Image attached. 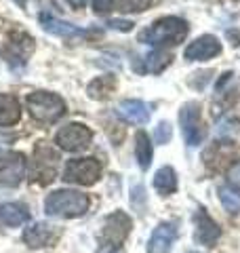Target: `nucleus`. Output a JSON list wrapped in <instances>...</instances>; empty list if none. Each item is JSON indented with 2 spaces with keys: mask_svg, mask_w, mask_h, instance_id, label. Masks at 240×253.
Instances as JSON below:
<instances>
[{
  "mask_svg": "<svg viewBox=\"0 0 240 253\" xmlns=\"http://www.w3.org/2000/svg\"><path fill=\"white\" fill-rule=\"evenodd\" d=\"M91 139H93V133L89 126H84L80 123H72V125L61 126L57 131L55 144L61 150H66V152H82L84 148H89Z\"/></svg>",
  "mask_w": 240,
  "mask_h": 253,
  "instance_id": "nucleus-7",
  "label": "nucleus"
},
{
  "mask_svg": "<svg viewBox=\"0 0 240 253\" xmlns=\"http://www.w3.org/2000/svg\"><path fill=\"white\" fill-rule=\"evenodd\" d=\"M17 139L15 135H6V133H0V158L4 156V152H6V148H9L13 141Z\"/></svg>",
  "mask_w": 240,
  "mask_h": 253,
  "instance_id": "nucleus-29",
  "label": "nucleus"
},
{
  "mask_svg": "<svg viewBox=\"0 0 240 253\" xmlns=\"http://www.w3.org/2000/svg\"><path fill=\"white\" fill-rule=\"evenodd\" d=\"M114 4V0H93V9L95 13H108Z\"/></svg>",
  "mask_w": 240,
  "mask_h": 253,
  "instance_id": "nucleus-28",
  "label": "nucleus"
},
{
  "mask_svg": "<svg viewBox=\"0 0 240 253\" xmlns=\"http://www.w3.org/2000/svg\"><path fill=\"white\" fill-rule=\"evenodd\" d=\"M236 121H232V118H223V121L219 123V126H217V135H221V137H232V135H236Z\"/></svg>",
  "mask_w": 240,
  "mask_h": 253,
  "instance_id": "nucleus-25",
  "label": "nucleus"
},
{
  "mask_svg": "<svg viewBox=\"0 0 240 253\" xmlns=\"http://www.w3.org/2000/svg\"><path fill=\"white\" fill-rule=\"evenodd\" d=\"M57 161L59 156L51 146L38 144L34 148V161H32V179L38 181V184L53 181L55 173H57Z\"/></svg>",
  "mask_w": 240,
  "mask_h": 253,
  "instance_id": "nucleus-6",
  "label": "nucleus"
},
{
  "mask_svg": "<svg viewBox=\"0 0 240 253\" xmlns=\"http://www.w3.org/2000/svg\"><path fill=\"white\" fill-rule=\"evenodd\" d=\"M166 63H169V55L162 53V51H152L150 55L143 57V66L139 68V72H152V74H158Z\"/></svg>",
  "mask_w": 240,
  "mask_h": 253,
  "instance_id": "nucleus-22",
  "label": "nucleus"
},
{
  "mask_svg": "<svg viewBox=\"0 0 240 253\" xmlns=\"http://www.w3.org/2000/svg\"><path fill=\"white\" fill-rule=\"evenodd\" d=\"M89 196L76 190H57L46 196L44 211L51 217H80L89 211Z\"/></svg>",
  "mask_w": 240,
  "mask_h": 253,
  "instance_id": "nucleus-2",
  "label": "nucleus"
},
{
  "mask_svg": "<svg viewBox=\"0 0 240 253\" xmlns=\"http://www.w3.org/2000/svg\"><path fill=\"white\" fill-rule=\"evenodd\" d=\"M110 26H112V28H116V30H131V28H133V23H131V21H112Z\"/></svg>",
  "mask_w": 240,
  "mask_h": 253,
  "instance_id": "nucleus-30",
  "label": "nucleus"
},
{
  "mask_svg": "<svg viewBox=\"0 0 240 253\" xmlns=\"http://www.w3.org/2000/svg\"><path fill=\"white\" fill-rule=\"evenodd\" d=\"M26 177V156L21 152H13L0 158V186L15 188Z\"/></svg>",
  "mask_w": 240,
  "mask_h": 253,
  "instance_id": "nucleus-8",
  "label": "nucleus"
},
{
  "mask_svg": "<svg viewBox=\"0 0 240 253\" xmlns=\"http://www.w3.org/2000/svg\"><path fill=\"white\" fill-rule=\"evenodd\" d=\"M101 175V165L97 158H72L63 169V179L68 184L91 186Z\"/></svg>",
  "mask_w": 240,
  "mask_h": 253,
  "instance_id": "nucleus-5",
  "label": "nucleus"
},
{
  "mask_svg": "<svg viewBox=\"0 0 240 253\" xmlns=\"http://www.w3.org/2000/svg\"><path fill=\"white\" fill-rule=\"evenodd\" d=\"M228 181H230L232 188L240 190V163H236V165H232V167H230V171H228Z\"/></svg>",
  "mask_w": 240,
  "mask_h": 253,
  "instance_id": "nucleus-27",
  "label": "nucleus"
},
{
  "mask_svg": "<svg viewBox=\"0 0 240 253\" xmlns=\"http://www.w3.org/2000/svg\"><path fill=\"white\" fill-rule=\"evenodd\" d=\"M26 106L30 114L40 123H57L66 114V104L59 95L49 91H36L26 97Z\"/></svg>",
  "mask_w": 240,
  "mask_h": 253,
  "instance_id": "nucleus-4",
  "label": "nucleus"
},
{
  "mask_svg": "<svg viewBox=\"0 0 240 253\" xmlns=\"http://www.w3.org/2000/svg\"><path fill=\"white\" fill-rule=\"evenodd\" d=\"M179 125L181 133L188 146H198L202 141V129H200V106L190 101L181 108L179 112Z\"/></svg>",
  "mask_w": 240,
  "mask_h": 253,
  "instance_id": "nucleus-9",
  "label": "nucleus"
},
{
  "mask_svg": "<svg viewBox=\"0 0 240 253\" xmlns=\"http://www.w3.org/2000/svg\"><path fill=\"white\" fill-rule=\"evenodd\" d=\"M21 118V104L13 95H0V126L15 125Z\"/></svg>",
  "mask_w": 240,
  "mask_h": 253,
  "instance_id": "nucleus-18",
  "label": "nucleus"
},
{
  "mask_svg": "<svg viewBox=\"0 0 240 253\" xmlns=\"http://www.w3.org/2000/svg\"><path fill=\"white\" fill-rule=\"evenodd\" d=\"M114 86H116V81H114V76H99V78H95V81L89 84V97L93 99H103V97H108V95L114 91Z\"/></svg>",
  "mask_w": 240,
  "mask_h": 253,
  "instance_id": "nucleus-21",
  "label": "nucleus"
},
{
  "mask_svg": "<svg viewBox=\"0 0 240 253\" xmlns=\"http://www.w3.org/2000/svg\"><path fill=\"white\" fill-rule=\"evenodd\" d=\"M175 239H177V224L175 221H162L150 236L148 253H171Z\"/></svg>",
  "mask_w": 240,
  "mask_h": 253,
  "instance_id": "nucleus-12",
  "label": "nucleus"
},
{
  "mask_svg": "<svg viewBox=\"0 0 240 253\" xmlns=\"http://www.w3.org/2000/svg\"><path fill=\"white\" fill-rule=\"evenodd\" d=\"M131 226H133L131 217L124 211H114L112 215H108L99 232V251L101 253L118 251L126 241V236H129Z\"/></svg>",
  "mask_w": 240,
  "mask_h": 253,
  "instance_id": "nucleus-3",
  "label": "nucleus"
},
{
  "mask_svg": "<svg viewBox=\"0 0 240 253\" xmlns=\"http://www.w3.org/2000/svg\"><path fill=\"white\" fill-rule=\"evenodd\" d=\"M188 34V23L181 17H160L139 34V42L150 46L179 44Z\"/></svg>",
  "mask_w": 240,
  "mask_h": 253,
  "instance_id": "nucleus-1",
  "label": "nucleus"
},
{
  "mask_svg": "<svg viewBox=\"0 0 240 253\" xmlns=\"http://www.w3.org/2000/svg\"><path fill=\"white\" fill-rule=\"evenodd\" d=\"M32 51H34V41L28 34L15 32V34H11L9 42H6L4 53H6V59H9L11 68H19V66H26Z\"/></svg>",
  "mask_w": 240,
  "mask_h": 253,
  "instance_id": "nucleus-10",
  "label": "nucleus"
},
{
  "mask_svg": "<svg viewBox=\"0 0 240 253\" xmlns=\"http://www.w3.org/2000/svg\"><path fill=\"white\" fill-rule=\"evenodd\" d=\"M194 219H196V234H194L196 243L204 245V247H213V245L217 243L219 234H221L219 226L211 219V215L204 209H198Z\"/></svg>",
  "mask_w": 240,
  "mask_h": 253,
  "instance_id": "nucleus-13",
  "label": "nucleus"
},
{
  "mask_svg": "<svg viewBox=\"0 0 240 253\" xmlns=\"http://www.w3.org/2000/svg\"><path fill=\"white\" fill-rule=\"evenodd\" d=\"M150 4V0H116V6L122 13H139L146 11Z\"/></svg>",
  "mask_w": 240,
  "mask_h": 253,
  "instance_id": "nucleus-24",
  "label": "nucleus"
},
{
  "mask_svg": "<svg viewBox=\"0 0 240 253\" xmlns=\"http://www.w3.org/2000/svg\"><path fill=\"white\" fill-rule=\"evenodd\" d=\"M55 228L44 224V221H40V224H32L30 228L23 230V241H26L28 247L32 249H38V247H46V245H51L55 241Z\"/></svg>",
  "mask_w": 240,
  "mask_h": 253,
  "instance_id": "nucleus-15",
  "label": "nucleus"
},
{
  "mask_svg": "<svg viewBox=\"0 0 240 253\" xmlns=\"http://www.w3.org/2000/svg\"><path fill=\"white\" fill-rule=\"evenodd\" d=\"M219 53H221V42L215 36L204 34V36L196 38L194 42H190L186 46L183 57H186L188 61H206V59H211Z\"/></svg>",
  "mask_w": 240,
  "mask_h": 253,
  "instance_id": "nucleus-11",
  "label": "nucleus"
},
{
  "mask_svg": "<svg viewBox=\"0 0 240 253\" xmlns=\"http://www.w3.org/2000/svg\"><path fill=\"white\" fill-rule=\"evenodd\" d=\"M154 188H156L162 196L173 194L175 190H177V175H175V171H173L171 167L158 169L156 175H154Z\"/></svg>",
  "mask_w": 240,
  "mask_h": 253,
  "instance_id": "nucleus-19",
  "label": "nucleus"
},
{
  "mask_svg": "<svg viewBox=\"0 0 240 253\" xmlns=\"http://www.w3.org/2000/svg\"><path fill=\"white\" fill-rule=\"evenodd\" d=\"M116 112L133 125H146L150 118V110L141 99H124L118 104Z\"/></svg>",
  "mask_w": 240,
  "mask_h": 253,
  "instance_id": "nucleus-16",
  "label": "nucleus"
},
{
  "mask_svg": "<svg viewBox=\"0 0 240 253\" xmlns=\"http://www.w3.org/2000/svg\"><path fill=\"white\" fill-rule=\"evenodd\" d=\"M154 139H156V144H166V141L171 139V125L169 123H160L156 126Z\"/></svg>",
  "mask_w": 240,
  "mask_h": 253,
  "instance_id": "nucleus-26",
  "label": "nucleus"
},
{
  "mask_svg": "<svg viewBox=\"0 0 240 253\" xmlns=\"http://www.w3.org/2000/svg\"><path fill=\"white\" fill-rule=\"evenodd\" d=\"M30 219L28 207L21 203H4L0 205V224L4 226H21Z\"/></svg>",
  "mask_w": 240,
  "mask_h": 253,
  "instance_id": "nucleus-17",
  "label": "nucleus"
},
{
  "mask_svg": "<svg viewBox=\"0 0 240 253\" xmlns=\"http://www.w3.org/2000/svg\"><path fill=\"white\" fill-rule=\"evenodd\" d=\"M219 201L223 205V209L230 213H238L240 211V194L234 192L232 188H219Z\"/></svg>",
  "mask_w": 240,
  "mask_h": 253,
  "instance_id": "nucleus-23",
  "label": "nucleus"
},
{
  "mask_svg": "<svg viewBox=\"0 0 240 253\" xmlns=\"http://www.w3.org/2000/svg\"><path fill=\"white\" fill-rule=\"evenodd\" d=\"M152 141L150 137L146 135L143 131H139L137 135H135V156H137V163H139V167L146 171L150 165H152Z\"/></svg>",
  "mask_w": 240,
  "mask_h": 253,
  "instance_id": "nucleus-20",
  "label": "nucleus"
},
{
  "mask_svg": "<svg viewBox=\"0 0 240 253\" xmlns=\"http://www.w3.org/2000/svg\"><path fill=\"white\" fill-rule=\"evenodd\" d=\"M38 19H40V26L49 32V34L61 36V38H74V36H89L91 34L89 30H82V28H78V26H72V23L53 17V15H49V13H42Z\"/></svg>",
  "mask_w": 240,
  "mask_h": 253,
  "instance_id": "nucleus-14",
  "label": "nucleus"
},
{
  "mask_svg": "<svg viewBox=\"0 0 240 253\" xmlns=\"http://www.w3.org/2000/svg\"><path fill=\"white\" fill-rule=\"evenodd\" d=\"M68 2L74 6V9H80V6H84V4H86V0H68Z\"/></svg>",
  "mask_w": 240,
  "mask_h": 253,
  "instance_id": "nucleus-31",
  "label": "nucleus"
}]
</instances>
